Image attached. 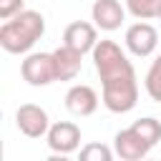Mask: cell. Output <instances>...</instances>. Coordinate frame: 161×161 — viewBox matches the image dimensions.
Here are the masks:
<instances>
[{"label": "cell", "mask_w": 161, "mask_h": 161, "mask_svg": "<svg viewBox=\"0 0 161 161\" xmlns=\"http://www.w3.org/2000/svg\"><path fill=\"white\" fill-rule=\"evenodd\" d=\"M53 58H55V70H58V80H73L78 73H80V65H83V53L73 50L70 45H60L53 50Z\"/></svg>", "instance_id": "cell-11"}, {"label": "cell", "mask_w": 161, "mask_h": 161, "mask_svg": "<svg viewBox=\"0 0 161 161\" xmlns=\"http://www.w3.org/2000/svg\"><path fill=\"white\" fill-rule=\"evenodd\" d=\"M15 126L23 136L28 138H40L48 133L50 128V118L45 113V108L35 106V103H23L18 111H15Z\"/></svg>", "instance_id": "cell-5"}, {"label": "cell", "mask_w": 161, "mask_h": 161, "mask_svg": "<svg viewBox=\"0 0 161 161\" xmlns=\"http://www.w3.org/2000/svg\"><path fill=\"white\" fill-rule=\"evenodd\" d=\"M126 10L138 20H151V18H158L161 0H126Z\"/></svg>", "instance_id": "cell-12"}, {"label": "cell", "mask_w": 161, "mask_h": 161, "mask_svg": "<svg viewBox=\"0 0 161 161\" xmlns=\"http://www.w3.org/2000/svg\"><path fill=\"white\" fill-rule=\"evenodd\" d=\"M123 43H126L128 53H133L136 58H148L156 50V45H158V33H156V28L151 23L138 20V23H133V25L126 28Z\"/></svg>", "instance_id": "cell-4"}, {"label": "cell", "mask_w": 161, "mask_h": 161, "mask_svg": "<svg viewBox=\"0 0 161 161\" xmlns=\"http://www.w3.org/2000/svg\"><path fill=\"white\" fill-rule=\"evenodd\" d=\"M146 93L151 96V101L161 103V55H156V60L151 63V68L146 70Z\"/></svg>", "instance_id": "cell-14"}, {"label": "cell", "mask_w": 161, "mask_h": 161, "mask_svg": "<svg viewBox=\"0 0 161 161\" xmlns=\"http://www.w3.org/2000/svg\"><path fill=\"white\" fill-rule=\"evenodd\" d=\"M151 148H153V146H151L133 126H128V128H123V131H118V133L113 136V151H116V156H121L123 161H141V158L148 156Z\"/></svg>", "instance_id": "cell-7"}, {"label": "cell", "mask_w": 161, "mask_h": 161, "mask_svg": "<svg viewBox=\"0 0 161 161\" xmlns=\"http://www.w3.org/2000/svg\"><path fill=\"white\" fill-rule=\"evenodd\" d=\"M65 108H68V113H73L78 118L93 116L96 108H98V93L86 83L70 86L68 93H65Z\"/></svg>", "instance_id": "cell-10"}, {"label": "cell", "mask_w": 161, "mask_h": 161, "mask_svg": "<svg viewBox=\"0 0 161 161\" xmlns=\"http://www.w3.org/2000/svg\"><path fill=\"white\" fill-rule=\"evenodd\" d=\"M93 65L101 75V101L111 113H128L138 103V80L131 60L113 40H98L93 48Z\"/></svg>", "instance_id": "cell-1"}, {"label": "cell", "mask_w": 161, "mask_h": 161, "mask_svg": "<svg viewBox=\"0 0 161 161\" xmlns=\"http://www.w3.org/2000/svg\"><path fill=\"white\" fill-rule=\"evenodd\" d=\"M158 20H161V10H158Z\"/></svg>", "instance_id": "cell-17"}, {"label": "cell", "mask_w": 161, "mask_h": 161, "mask_svg": "<svg viewBox=\"0 0 161 161\" xmlns=\"http://www.w3.org/2000/svg\"><path fill=\"white\" fill-rule=\"evenodd\" d=\"M91 18H93V23H96L98 30L113 33V30H118L123 25L126 8L118 0H96L93 8H91Z\"/></svg>", "instance_id": "cell-8"}, {"label": "cell", "mask_w": 161, "mask_h": 161, "mask_svg": "<svg viewBox=\"0 0 161 161\" xmlns=\"http://www.w3.org/2000/svg\"><path fill=\"white\" fill-rule=\"evenodd\" d=\"M63 43L70 45L78 53H93L96 43H98V33H96V23H86V20H75L63 30Z\"/></svg>", "instance_id": "cell-9"}, {"label": "cell", "mask_w": 161, "mask_h": 161, "mask_svg": "<svg viewBox=\"0 0 161 161\" xmlns=\"http://www.w3.org/2000/svg\"><path fill=\"white\" fill-rule=\"evenodd\" d=\"M151 146H156L158 141H161V121L158 118H153V116H146V118H138V121H133L131 123Z\"/></svg>", "instance_id": "cell-13"}, {"label": "cell", "mask_w": 161, "mask_h": 161, "mask_svg": "<svg viewBox=\"0 0 161 161\" xmlns=\"http://www.w3.org/2000/svg\"><path fill=\"white\" fill-rule=\"evenodd\" d=\"M20 10H25V0H0V20H10Z\"/></svg>", "instance_id": "cell-16"}, {"label": "cell", "mask_w": 161, "mask_h": 161, "mask_svg": "<svg viewBox=\"0 0 161 161\" xmlns=\"http://www.w3.org/2000/svg\"><path fill=\"white\" fill-rule=\"evenodd\" d=\"M45 138H48V146L53 153L68 156V153L78 151V146H80V128L73 121H58V123H50Z\"/></svg>", "instance_id": "cell-6"}, {"label": "cell", "mask_w": 161, "mask_h": 161, "mask_svg": "<svg viewBox=\"0 0 161 161\" xmlns=\"http://www.w3.org/2000/svg\"><path fill=\"white\" fill-rule=\"evenodd\" d=\"M45 35V18L38 10H20L0 25V45L5 53H30L33 45Z\"/></svg>", "instance_id": "cell-2"}, {"label": "cell", "mask_w": 161, "mask_h": 161, "mask_svg": "<svg viewBox=\"0 0 161 161\" xmlns=\"http://www.w3.org/2000/svg\"><path fill=\"white\" fill-rule=\"evenodd\" d=\"M20 75L28 86L43 88L50 86L53 80H58V70H55V58L53 53H28L20 63Z\"/></svg>", "instance_id": "cell-3"}, {"label": "cell", "mask_w": 161, "mask_h": 161, "mask_svg": "<svg viewBox=\"0 0 161 161\" xmlns=\"http://www.w3.org/2000/svg\"><path fill=\"white\" fill-rule=\"evenodd\" d=\"M80 158L83 161H111L113 158V151L106 143H86L80 148Z\"/></svg>", "instance_id": "cell-15"}]
</instances>
